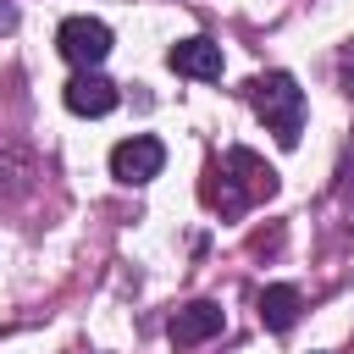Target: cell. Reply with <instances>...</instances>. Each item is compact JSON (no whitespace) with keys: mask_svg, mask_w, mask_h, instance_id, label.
Wrapping results in <instances>:
<instances>
[{"mask_svg":"<svg viewBox=\"0 0 354 354\" xmlns=\"http://www.w3.org/2000/svg\"><path fill=\"white\" fill-rule=\"evenodd\" d=\"M227 326V315H221V304H210V299H194V304H183L177 315H171V326H166V337L177 343V348H194V343H205V337H216Z\"/></svg>","mask_w":354,"mask_h":354,"instance_id":"52a82bcc","label":"cell"},{"mask_svg":"<svg viewBox=\"0 0 354 354\" xmlns=\"http://www.w3.org/2000/svg\"><path fill=\"white\" fill-rule=\"evenodd\" d=\"M271 194H277V171L254 149H227L221 166H210V183H205V205L221 210V216H243L249 205H260Z\"/></svg>","mask_w":354,"mask_h":354,"instance_id":"6da1fadb","label":"cell"},{"mask_svg":"<svg viewBox=\"0 0 354 354\" xmlns=\"http://www.w3.org/2000/svg\"><path fill=\"white\" fill-rule=\"evenodd\" d=\"M249 105L277 133V144H288V149L299 144V133H304V88L293 83V72H260L249 83Z\"/></svg>","mask_w":354,"mask_h":354,"instance_id":"7a4b0ae2","label":"cell"},{"mask_svg":"<svg viewBox=\"0 0 354 354\" xmlns=\"http://www.w3.org/2000/svg\"><path fill=\"white\" fill-rule=\"evenodd\" d=\"M160 166H166V144L149 138V133H133V138H122V144L111 149V177L127 183V188L160 177Z\"/></svg>","mask_w":354,"mask_h":354,"instance_id":"277c9868","label":"cell"},{"mask_svg":"<svg viewBox=\"0 0 354 354\" xmlns=\"http://www.w3.org/2000/svg\"><path fill=\"white\" fill-rule=\"evenodd\" d=\"M299 310H304V299H299V288H288V282H271V288L260 293V321H266V332H293Z\"/></svg>","mask_w":354,"mask_h":354,"instance_id":"ba28073f","label":"cell"},{"mask_svg":"<svg viewBox=\"0 0 354 354\" xmlns=\"http://www.w3.org/2000/svg\"><path fill=\"white\" fill-rule=\"evenodd\" d=\"M166 61H171V72H183V77H199V83H216L221 77V44L216 39H205V33H194V39H177L171 50H166Z\"/></svg>","mask_w":354,"mask_h":354,"instance_id":"5b68a950","label":"cell"},{"mask_svg":"<svg viewBox=\"0 0 354 354\" xmlns=\"http://www.w3.org/2000/svg\"><path fill=\"white\" fill-rule=\"evenodd\" d=\"M55 44H61V55H66L77 72H94V66L111 55V28H105L100 17H66L61 33H55Z\"/></svg>","mask_w":354,"mask_h":354,"instance_id":"3957f363","label":"cell"},{"mask_svg":"<svg viewBox=\"0 0 354 354\" xmlns=\"http://www.w3.org/2000/svg\"><path fill=\"white\" fill-rule=\"evenodd\" d=\"M61 100H66L72 116H105V111H116L122 94H116V83L100 77V72H72L66 88H61Z\"/></svg>","mask_w":354,"mask_h":354,"instance_id":"8992f818","label":"cell"}]
</instances>
